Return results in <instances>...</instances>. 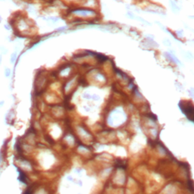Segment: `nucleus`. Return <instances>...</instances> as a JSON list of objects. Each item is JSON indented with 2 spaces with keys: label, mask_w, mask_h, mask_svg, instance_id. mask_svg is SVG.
Wrapping results in <instances>:
<instances>
[{
  "label": "nucleus",
  "mask_w": 194,
  "mask_h": 194,
  "mask_svg": "<svg viewBox=\"0 0 194 194\" xmlns=\"http://www.w3.org/2000/svg\"><path fill=\"white\" fill-rule=\"evenodd\" d=\"M164 44L165 45H168V46H170L171 45V43H170V41L168 40H164Z\"/></svg>",
  "instance_id": "5"
},
{
  "label": "nucleus",
  "mask_w": 194,
  "mask_h": 194,
  "mask_svg": "<svg viewBox=\"0 0 194 194\" xmlns=\"http://www.w3.org/2000/svg\"><path fill=\"white\" fill-rule=\"evenodd\" d=\"M179 106L181 111L185 114L188 119L194 122V106L190 104L187 105L185 103H182V102H180Z\"/></svg>",
  "instance_id": "1"
},
{
  "label": "nucleus",
  "mask_w": 194,
  "mask_h": 194,
  "mask_svg": "<svg viewBox=\"0 0 194 194\" xmlns=\"http://www.w3.org/2000/svg\"><path fill=\"white\" fill-rule=\"evenodd\" d=\"M9 74H10V70H9V69H7V72L5 71V76H6V77H8Z\"/></svg>",
  "instance_id": "6"
},
{
  "label": "nucleus",
  "mask_w": 194,
  "mask_h": 194,
  "mask_svg": "<svg viewBox=\"0 0 194 194\" xmlns=\"http://www.w3.org/2000/svg\"><path fill=\"white\" fill-rule=\"evenodd\" d=\"M170 2H171V5H172V9H173V10H174V11H177V10L179 9V8L177 6V5H176L174 2L171 1Z\"/></svg>",
  "instance_id": "3"
},
{
  "label": "nucleus",
  "mask_w": 194,
  "mask_h": 194,
  "mask_svg": "<svg viewBox=\"0 0 194 194\" xmlns=\"http://www.w3.org/2000/svg\"><path fill=\"white\" fill-rule=\"evenodd\" d=\"M136 19H137L138 21H140L143 22V23H146V24H150L149 22H147L146 21H145V20L142 19V18H140V17H136Z\"/></svg>",
  "instance_id": "4"
},
{
  "label": "nucleus",
  "mask_w": 194,
  "mask_h": 194,
  "mask_svg": "<svg viewBox=\"0 0 194 194\" xmlns=\"http://www.w3.org/2000/svg\"><path fill=\"white\" fill-rule=\"evenodd\" d=\"M72 13L81 15V16H87L89 15L94 14V11H90V10H86V9H77V10H74V11H72Z\"/></svg>",
  "instance_id": "2"
}]
</instances>
